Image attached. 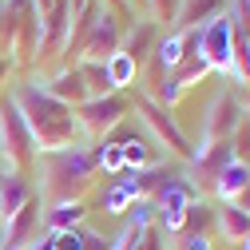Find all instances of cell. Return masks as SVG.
I'll use <instances>...</instances> for the list:
<instances>
[{"label":"cell","instance_id":"6da1fadb","mask_svg":"<svg viewBox=\"0 0 250 250\" xmlns=\"http://www.w3.org/2000/svg\"><path fill=\"white\" fill-rule=\"evenodd\" d=\"M8 96L16 100V107H20L24 123H28V131H32L40 155L64 151V147H76L80 143L83 131H80V123H76V107H68V104H60L56 96H48L44 76L20 83L16 91H8Z\"/></svg>","mask_w":250,"mask_h":250},{"label":"cell","instance_id":"7a4b0ae2","mask_svg":"<svg viewBox=\"0 0 250 250\" xmlns=\"http://www.w3.org/2000/svg\"><path fill=\"white\" fill-rule=\"evenodd\" d=\"M36 167H40V203L56 207V203H83L91 175H96V159L76 143L64 151H48L36 155Z\"/></svg>","mask_w":250,"mask_h":250},{"label":"cell","instance_id":"3957f363","mask_svg":"<svg viewBox=\"0 0 250 250\" xmlns=\"http://www.w3.org/2000/svg\"><path fill=\"white\" fill-rule=\"evenodd\" d=\"M36 139L32 131H28V123L16 107V100L8 96H0V159H4V167L12 171H24V167H32L36 163Z\"/></svg>","mask_w":250,"mask_h":250},{"label":"cell","instance_id":"277c9868","mask_svg":"<svg viewBox=\"0 0 250 250\" xmlns=\"http://www.w3.org/2000/svg\"><path fill=\"white\" fill-rule=\"evenodd\" d=\"M199 199V191H195V183L191 179H183V175H167L163 183H159V191H155V227H159L167 238L171 234H183V218H187V210H191V203Z\"/></svg>","mask_w":250,"mask_h":250},{"label":"cell","instance_id":"5b68a950","mask_svg":"<svg viewBox=\"0 0 250 250\" xmlns=\"http://www.w3.org/2000/svg\"><path fill=\"white\" fill-rule=\"evenodd\" d=\"M135 107H139V115H143V127L151 131L155 147H167L171 155H183V159H191V143H187V135L179 131V123H175L171 107L155 104L147 91H139V96H135Z\"/></svg>","mask_w":250,"mask_h":250},{"label":"cell","instance_id":"8992f818","mask_svg":"<svg viewBox=\"0 0 250 250\" xmlns=\"http://www.w3.org/2000/svg\"><path fill=\"white\" fill-rule=\"evenodd\" d=\"M131 100L127 96H91L87 104L76 107V123H80V131L83 135H111V127H119L123 115H127Z\"/></svg>","mask_w":250,"mask_h":250},{"label":"cell","instance_id":"52a82bcc","mask_svg":"<svg viewBox=\"0 0 250 250\" xmlns=\"http://www.w3.org/2000/svg\"><path fill=\"white\" fill-rule=\"evenodd\" d=\"M199 56L210 64V72H218V76L230 80V72H234V20H230L227 12L214 16V20L203 28Z\"/></svg>","mask_w":250,"mask_h":250},{"label":"cell","instance_id":"ba28073f","mask_svg":"<svg viewBox=\"0 0 250 250\" xmlns=\"http://www.w3.org/2000/svg\"><path fill=\"white\" fill-rule=\"evenodd\" d=\"M238 119H242V100L234 96L230 87H223L210 100V107H207V115L199 123V143H223V139H230L234 127H238Z\"/></svg>","mask_w":250,"mask_h":250},{"label":"cell","instance_id":"9c48e42d","mask_svg":"<svg viewBox=\"0 0 250 250\" xmlns=\"http://www.w3.org/2000/svg\"><path fill=\"white\" fill-rule=\"evenodd\" d=\"M123 48V24L115 20L111 8H104L96 20H91L87 36H83V48H80V60H91V64H107V60Z\"/></svg>","mask_w":250,"mask_h":250},{"label":"cell","instance_id":"30bf717a","mask_svg":"<svg viewBox=\"0 0 250 250\" xmlns=\"http://www.w3.org/2000/svg\"><path fill=\"white\" fill-rule=\"evenodd\" d=\"M40 210H44V203H40V195H32L12 218H4V223H0V250H24V246H32L36 230L44 223Z\"/></svg>","mask_w":250,"mask_h":250},{"label":"cell","instance_id":"8fae6325","mask_svg":"<svg viewBox=\"0 0 250 250\" xmlns=\"http://www.w3.org/2000/svg\"><path fill=\"white\" fill-rule=\"evenodd\" d=\"M159 24H155V20H131L127 28H123V56H131L135 60V68L143 72V64H147V60L155 56V48H159Z\"/></svg>","mask_w":250,"mask_h":250},{"label":"cell","instance_id":"7c38bea8","mask_svg":"<svg viewBox=\"0 0 250 250\" xmlns=\"http://www.w3.org/2000/svg\"><path fill=\"white\" fill-rule=\"evenodd\" d=\"M44 87H48V96H56L60 104H68V107H80V104L91 100V91H87V83H83L80 64H72V68H56V72L44 80Z\"/></svg>","mask_w":250,"mask_h":250},{"label":"cell","instance_id":"4fadbf2b","mask_svg":"<svg viewBox=\"0 0 250 250\" xmlns=\"http://www.w3.org/2000/svg\"><path fill=\"white\" fill-rule=\"evenodd\" d=\"M230 0H179L175 12V32H187V28H207L214 16L227 12Z\"/></svg>","mask_w":250,"mask_h":250},{"label":"cell","instance_id":"5bb4252c","mask_svg":"<svg viewBox=\"0 0 250 250\" xmlns=\"http://www.w3.org/2000/svg\"><path fill=\"white\" fill-rule=\"evenodd\" d=\"M36 191L32 187H28V179L20 175V171H12V167H4V175H0V214L4 218H12L28 199H32ZM4 218H0V223H4Z\"/></svg>","mask_w":250,"mask_h":250},{"label":"cell","instance_id":"9a60e30c","mask_svg":"<svg viewBox=\"0 0 250 250\" xmlns=\"http://www.w3.org/2000/svg\"><path fill=\"white\" fill-rule=\"evenodd\" d=\"M214 187V195L223 199V203H234L246 187H250V163H238V159H230L223 171H218V179L210 183Z\"/></svg>","mask_w":250,"mask_h":250},{"label":"cell","instance_id":"2e32d148","mask_svg":"<svg viewBox=\"0 0 250 250\" xmlns=\"http://www.w3.org/2000/svg\"><path fill=\"white\" fill-rule=\"evenodd\" d=\"M214 227H218V234L223 238H230V242H246L250 238V214L242 210V207H234V203H223L214 210Z\"/></svg>","mask_w":250,"mask_h":250},{"label":"cell","instance_id":"e0dca14e","mask_svg":"<svg viewBox=\"0 0 250 250\" xmlns=\"http://www.w3.org/2000/svg\"><path fill=\"white\" fill-rule=\"evenodd\" d=\"M135 199H143L139 187H135V171H123V175H115V187L104 191V210L107 214H127V207Z\"/></svg>","mask_w":250,"mask_h":250},{"label":"cell","instance_id":"ac0fdd59","mask_svg":"<svg viewBox=\"0 0 250 250\" xmlns=\"http://www.w3.org/2000/svg\"><path fill=\"white\" fill-rule=\"evenodd\" d=\"M119 147H123V163H127V171H143V167L163 163L159 151H155V139H147V135H127Z\"/></svg>","mask_w":250,"mask_h":250},{"label":"cell","instance_id":"d6986e66","mask_svg":"<svg viewBox=\"0 0 250 250\" xmlns=\"http://www.w3.org/2000/svg\"><path fill=\"white\" fill-rule=\"evenodd\" d=\"M83 203H56V207H44V230L48 234H60V230H76L83 223Z\"/></svg>","mask_w":250,"mask_h":250},{"label":"cell","instance_id":"ffe728a7","mask_svg":"<svg viewBox=\"0 0 250 250\" xmlns=\"http://www.w3.org/2000/svg\"><path fill=\"white\" fill-rule=\"evenodd\" d=\"M183 56H187V52H183V32H175V28H171L167 36H159V48H155V56H151V60H155V64H159V68L175 72Z\"/></svg>","mask_w":250,"mask_h":250},{"label":"cell","instance_id":"44dd1931","mask_svg":"<svg viewBox=\"0 0 250 250\" xmlns=\"http://www.w3.org/2000/svg\"><path fill=\"white\" fill-rule=\"evenodd\" d=\"M207 72H210V64H207L203 56H183V60H179V68L171 72V80H175V83L187 91V87H195V83H199Z\"/></svg>","mask_w":250,"mask_h":250},{"label":"cell","instance_id":"7402d4cb","mask_svg":"<svg viewBox=\"0 0 250 250\" xmlns=\"http://www.w3.org/2000/svg\"><path fill=\"white\" fill-rule=\"evenodd\" d=\"M104 68H107V80H111V87H115V91H119V87H127V83H135V76H139L135 60H131V56H123V52H115Z\"/></svg>","mask_w":250,"mask_h":250},{"label":"cell","instance_id":"603a6c76","mask_svg":"<svg viewBox=\"0 0 250 250\" xmlns=\"http://www.w3.org/2000/svg\"><path fill=\"white\" fill-rule=\"evenodd\" d=\"M91 159H96V167H104V175H111V179L127 171V163H123V147L119 143H107V139L91 151Z\"/></svg>","mask_w":250,"mask_h":250},{"label":"cell","instance_id":"cb8c5ba5","mask_svg":"<svg viewBox=\"0 0 250 250\" xmlns=\"http://www.w3.org/2000/svg\"><path fill=\"white\" fill-rule=\"evenodd\" d=\"M210 227H214V207L203 203V199H195L191 210H187V218H183V230L187 234H207Z\"/></svg>","mask_w":250,"mask_h":250},{"label":"cell","instance_id":"d4e9b609","mask_svg":"<svg viewBox=\"0 0 250 250\" xmlns=\"http://www.w3.org/2000/svg\"><path fill=\"white\" fill-rule=\"evenodd\" d=\"M80 72H83V83L91 96H111V80H107V68L104 64H91V60H80Z\"/></svg>","mask_w":250,"mask_h":250},{"label":"cell","instance_id":"484cf974","mask_svg":"<svg viewBox=\"0 0 250 250\" xmlns=\"http://www.w3.org/2000/svg\"><path fill=\"white\" fill-rule=\"evenodd\" d=\"M127 227H139V230H151L155 227V203L151 199H135L127 207Z\"/></svg>","mask_w":250,"mask_h":250},{"label":"cell","instance_id":"4316f807","mask_svg":"<svg viewBox=\"0 0 250 250\" xmlns=\"http://www.w3.org/2000/svg\"><path fill=\"white\" fill-rule=\"evenodd\" d=\"M230 147H234V159H238V163H250V119H246V115L238 119V127H234V135H230Z\"/></svg>","mask_w":250,"mask_h":250},{"label":"cell","instance_id":"83f0119b","mask_svg":"<svg viewBox=\"0 0 250 250\" xmlns=\"http://www.w3.org/2000/svg\"><path fill=\"white\" fill-rule=\"evenodd\" d=\"M52 250H83V230H60L52 234Z\"/></svg>","mask_w":250,"mask_h":250},{"label":"cell","instance_id":"f1b7e54d","mask_svg":"<svg viewBox=\"0 0 250 250\" xmlns=\"http://www.w3.org/2000/svg\"><path fill=\"white\" fill-rule=\"evenodd\" d=\"M179 250H214V242H210V234H187Z\"/></svg>","mask_w":250,"mask_h":250},{"label":"cell","instance_id":"f546056e","mask_svg":"<svg viewBox=\"0 0 250 250\" xmlns=\"http://www.w3.org/2000/svg\"><path fill=\"white\" fill-rule=\"evenodd\" d=\"M234 207H242V210H246V214H250V187H246V191H242V195H238V199H234Z\"/></svg>","mask_w":250,"mask_h":250},{"label":"cell","instance_id":"4dcf8cb0","mask_svg":"<svg viewBox=\"0 0 250 250\" xmlns=\"http://www.w3.org/2000/svg\"><path fill=\"white\" fill-rule=\"evenodd\" d=\"M8 72H12V60H4V56H0V83L8 80Z\"/></svg>","mask_w":250,"mask_h":250},{"label":"cell","instance_id":"1f68e13d","mask_svg":"<svg viewBox=\"0 0 250 250\" xmlns=\"http://www.w3.org/2000/svg\"><path fill=\"white\" fill-rule=\"evenodd\" d=\"M242 115L250 119V87H246V100H242Z\"/></svg>","mask_w":250,"mask_h":250},{"label":"cell","instance_id":"d6a6232c","mask_svg":"<svg viewBox=\"0 0 250 250\" xmlns=\"http://www.w3.org/2000/svg\"><path fill=\"white\" fill-rule=\"evenodd\" d=\"M242 250H250V238H246V242H242Z\"/></svg>","mask_w":250,"mask_h":250},{"label":"cell","instance_id":"836d02e7","mask_svg":"<svg viewBox=\"0 0 250 250\" xmlns=\"http://www.w3.org/2000/svg\"><path fill=\"white\" fill-rule=\"evenodd\" d=\"M131 250H143V242H139V246H131Z\"/></svg>","mask_w":250,"mask_h":250}]
</instances>
